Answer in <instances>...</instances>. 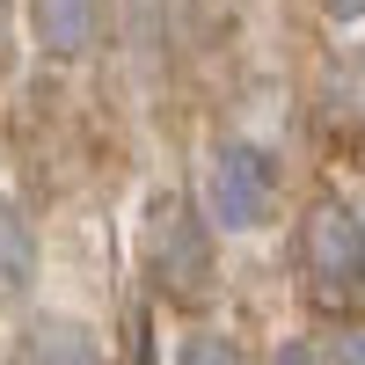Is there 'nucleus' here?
<instances>
[{"label": "nucleus", "mask_w": 365, "mask_h": 365, "mask_svg": "<svg viewBox=\"0 0 365 365\" xmlns=\"http://www.w3.org/2000/svg\"><path fill=\"white\" fill-rule=\"evenodd\" d=\"M329 365H365V329H344V336L329 344Z\"/></svg>", "instance_id": "1a4fd4ad"}, {"label": "nucleus", "mask_w": 365, "mask_h": 365, "mask_svg": "<svg viewBox=\"0 0 365 365\" xmlns=\"http://www.w3.org/2000/svg\"><path fill=\"white\" fill-rule=\"evenodd\" d=\"M329 22H365V0H322Z\"/></svg>", "instance_id": "9d476101"}, {"label": "nucleus", "mask_w": 365, "mask_h": 365, "mask_svg": "<svg viewBox=\"0 0 365 365\" xmlns=\"http://www.w3.org/2000/svg\"><path fill=\"white\" fill-rule=\"evenodd\" d=\"M29 29H37L44 58H88L103 29V0H29Z\"/></svg>", "instance_id": "20e7f679"}, {"label": "nucleus", "mask_w": 365, "mask_h": 365, "mask_svg": "<svg viewBox=\"0 0 365 365\" xmlns=\"http://www.w3.org/2000/svg\"><path fill=\"white\" fill-rule=\"evenodd\" d=\"M299 270H307V292L322 307H358L365 299V227L358 212L322 197L299 227Z\"/></svg>", "instance_id": "7ed1b4c3"}, {"label": "nucleus", "mask_w": 365, "mask_h": 365, "mask_svg": "<svg viewBox=\"0 0 365 365\" xmlns=\"http://www.w3.org/2000/svg\"><path fill=\"white\" fill-rule=\"evenodd\" d=\"M205 212L227 234H263L278 220V161L256 139H220L205 161Z\"/></svg>", "instance_id": "f03ea898"}, {"label": "nucleus", "mask_w": 365, "mask_h": 365, "mask_svg": "<svg viewBox=\"0 0 365 365\" xmlns=\"http://www.w3.org/2000/svg\"><path fill=\"white\" fill-rule=\"evenodd\" d=\"M270 365H329V351H314V344H299V336H285L278 351H270Z\"/></svg>", "instance_id": "6e6552de"}, {"label": "nucleus", "mask_w": 365, "mask_h": 365, "mask_svg": "<svg viewBox=\"0 0 365 365\" xmlns=\"http://www.w3.org/2000/svg\"><path fill=\"white\" fill-rule=\"evenodd\" d=\"M175 365H249V358H241L227 336H190V344L175 351Z\"/></svg>", "instance_id": "0eeeda50"}, {"label": "nucleus", "mask_w": 365, "mask_h": 365, "mask_svg": "<svg viewBox=\"0 0 365 365\" xmlns=\"http://www.w3.org/2000/svg\"><path fill=\"white\" fill-rule=\"evenodd\" d=\"M22 365H103V344H96L88 322L44 314V322H29V336H22Z\"/></svg>", "instance_id": "39448f33"}, {"label": "nucleus", "mask_w": 365, "mask_h": 365, "mask_svg": "<svg viewBox=\"0 0 365 365\" xmlns=\"http://www.w3.org/2000/svg\"><path fill=\"white\" fill-rule=\"evenodd\" d=\"M139 256H146V278H154L168 299H205L212 292V227L197 220V205L190 197H154L146 205V241H139Z\"/></svg>", "instance_id": "f257e3e1"}, {"label": "nucleus", "mask_w": 365, "mask_h": 365, "mask_svg": "<svg viewBox=\"0 0 365 365\" xmlns=\"http://www.w3.org/2000/svg\"><path fill=\"white\" fill-rule=\"evenodd\" d=\"M37 285V227L15 197H0V307Z\"/></svg>", "instance_id": "423d86ee"}, {"label": "nucleus", "mask_w": 365, "mask_h": 365, "mask_svg": "<svg viewBox=\"0 0 365 365\" xmlns=\"http://www.w3.org/2000/svg\"><path fill=\"white\" fill-rule=\"evenodd\" d=\"M0 58H8V0H0Z\"/></svg>", "instance_id": "9b49d317"}]
</instances>
